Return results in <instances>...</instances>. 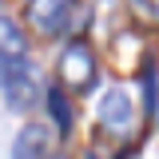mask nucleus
Returning <instances> with one entry per match:
<instances>
[{"label":"nucleus","mask_w":159,"mask_h":159,"mask_svg":"<svg viewBox=\"0 0 159 159\" xmlns=\"http://www.w3.org/2000/svg\"><path fill=\"white\" fill-rule=\"evenodd\" d=\"M48 159H68V155H48Z\"/></svg>","instance_id":"9"},{"label":"nucleus","mask_w":159,"mask_h":159,"mask_svg":"<svg viewBox=\"0 0 159 159\" xmlns=\"http://www.w3.org/2000/svg\"><path fill=\"white\" fill-rule=\"evenodd\" d=\"M44 96H48V111H52V119H56V131L68 135V131H72V107H68L64 92H60V88H48Z\"/></svg>","instance_id":"7"},{"label":"nucleus","mask_w":159,"mask_h":159,"mask_svg":"<svg viewBox=\"0 0 159 159\" xmlns=\"http://www.w3.org/2000/svg\"><path fill=\"white\" fill-rule=\"evenodd\" d=\"M16 56H28L24 32L16 28V20L0 16V64H8V60H16Z\"/></svg>","instance_id":"6"},{"label":"nucleus","mask_w":159,"mask_h":159,"mask_svg":"<svg viewBox=\"0 0 159 159\" xmlns=\"http://www.w3.org/2000/svg\"><path fill=\"white\" fill-rule=\"evenodd\" d=\"M48 143H52L48 127L44 123H28L16 135V143H12V159H48Z\"/></svg>","instance_id":"5"},{"label":"nucleus","mask_w":159,"mask_h":159,"mask_svg":"<svg viewBox=\"0 0 159 159\" xmlns=\"http://www.w3.org/2000/svg\"><path fill=\"white\" fill-rule=\"evenodd\" d=\"M88 159H99V155H88Z\"/></svg>","instance_id":"10"},{"label":"nucleus","mask_w":159,"mask_h":159,"mask_svg":"<svg viewBox=\"0 0 159 159\" xmlns=\"http://www.w3.org/2000/svg\"><path fill=\"white\" fill-rule=\"evenodd\" d=\"M0 88H4V103L12 111H32L44 99V76L28 56H16L8 64H0Z\"/></svg>","instance_id":"1"},{"label":"nucleus","mask_w":159,"mask_h":159,"mask_svg":"<svg viewBox=\"0 0 159 159\" xmlns=\"http://www.w3.org/2000/svg\"><path fill=\"white\" fill-rule=\"evenodd\" d=\"M131 12H135V20L143 28L159 32V0H131Z\"/></svg>","instance_id":"8"},{"label":"nucleus","mask_w":159,"mask_h":159,"mask_svg":"<svg viewBox=\"0 0 159 159\" xmlns=\"http://www.w3.org/2000/svg\"><path fill=\"white\" fill-rule=\"evenodd\" d=\"M60 80L72 92H88L96 84V52L84 40H76V44L64 48V56H60Z\"/></svg>","instance_id":"2"},{"label":"nucleus","mask_w":159,"mask_h":159,"mask_svg":"<svg viewBox=\"0 0 159 159\" xmlns=\"http://www.w3.org/2000/svg\"><path fill=\"white\" fill-rule=\"evenodd\" d=\"M72 8H76V0H28V24L44 40H56V36H64Z\"/></svg>","instance_id":"3"},{"label":"nucleus","mask_w":159,"mask_h":159,"mask_svg":"<svg viewBox=\"0 0 159 159\" xmlns=\"http://www.w3.org/2000/svg\"><path fill=\"white\" fill-rule=\"evenodd\" d=\"M99 123L107 131H127L135 123V103H131V96L123 88H111L107 96L99 99Z\"/></svg>","instance_id":"4"}]
</instances>
